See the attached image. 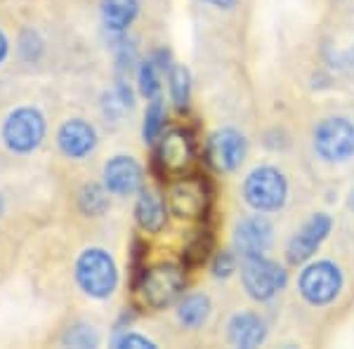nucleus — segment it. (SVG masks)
<instances>
[{"label": "nucleus", "mask_w": 354, "mask_h": 349, "mask_svg": "<svg viewBox=\"0 0 354 349\" xmlns=\"http://www.w3.org/2000/svg\"><path fill=\"white\" fill-rule=\"evenodd\" d=\"M187 288V272L175 262H161L137 274L135 293L142 307L161 312L175 305Z\"/></svg>", "instance_id": "1"}, {"label": "nucleus", "mask_w": 354, "mask_h": 349, "mask_svg": "<svg viewBox=\"0 0 354 349\" xmlns=\"http://www.w3.org/2000/svg\"><path fill=\"white\" fill-rule=\"evenodd\" d=\"M76 283L93 300H106L118 288V267L104 248H88L76 260Z\"/></svg>", "instance_id": "2"}, {"label": "nucleus", "mask_w": 354, "mask_h": 349, "mask_svg": "<svg viewBox=\"0 0 354 349\" xmlns=\"http://www.w3.org/2000/svg\"><path fill=\"white\" fill-rule=\"evenodd\" d=\"M288 180L274 165H258L243 180V201L255 213H277L288 201Z\"/></svg>", "instance_id": "3"}, {"label": "nucleus", "mask_w": 354, "mask_h": 349, "mask_svg": "<svg viewBox=\"0 0 354 349\" xmlns=\"http://www.w3.org/2000/svg\"><path fill=\"white\" fill-rule=\"evenodd\" d=\"M241 283L250 300L270 302L288 283V272L265 255L241 257Z\"/></svg>", "instance_id": "4"}, {"label": "nucleus", "mask_w": 354, "mask_h": 349, "mask_svg": "<svg viewBox=\"0 0 354 349\" xmlns=\"http://www.w3.org/2000/svg\"><path fill=\"white\" fill-rule=\"evenodd\" d=\"M45 133H48V123L43 113L33 106H19L8 113L0 137L12 153H31L43 144Z\"/></svg>", "instance_id": "5"}, {"label": "nucleus", "mask_w": 354, "mask_h": 349, "mask_svg": "<svg viewBox=\"0 0 354 349\" xmlns=\"http://www.w3.org/2000/svg\"><path fill=\"white\" fill-rule=\"evenodd\" d=\"M345 276L342 269L330 260L310 262L298 276V290L302 300L310 302L312 307H326L340 295Z\"/></svg>", "instance_id": "6"}, {"label": "nucleus", "mask_w": 354, "mask_h": 349, "mask_svg": "<svg viewBox=\"0 0 354 349\" xmlns=\"http://www.w3.org/2000/svg\"><path fill=\"white\" fill-rule=\"evenodd\" d=\"M314 151L326 163H347L354 156V123L345 116H328L314 128Z\"/></svg>", "instance_id": "7"}, {"label": "nucleus", "mask_w": 354, "mask_h": 349, "mask_svg": "<svg viewBox=\"0 0 354 349\" xmlns=\"http://www.w3.org/2000/svg\"><path fill=\"white\" fill-rule=\"evenodd\" d=\"M168 208L180 220H201L210 208V187L201 177H182L168 187Z\"/></svg>", "instance_id": "8"}, {"label": "nucleus", "mask_w": 354, "mask_h": 349, "mask_svg": "<svg viewBox=\"0 0 354 349\" xmlns=\"http://www.w3.org/2000/svg\"><path fill=\"white\" fill-rule=\"evenodd\" d=\"M194 153H196V147H194L192 133L189 130L175 128L158 137L153 163H156V170L161 175L177 177L192 165Z\"/></svg>", "instance_id": "9"}, {"label": "nucleus", "mask_w": 354, "mask_h": 349, "mask_svg": "<svg viewBox=\"0 0 354 349\" xmlns=\"http://www.w3.org/2000/svg\"><path fill=\"white\" fill-rule=\"evenodd\" d=\"M330 229H333V217L328 213H314L312 217H307V220L302 222V227L286 243L288 265L298 267V265L310 262L312 257L317 255V250L324 245V241L328 238Z\"/></svg>", "instance_id": "10"}, {"label": "nucleus", "mask_w": 354, "mask_h": 349, "mask_svg": "<svg viewBox=\"0 0 354 349\" xmlns=\"http://www.w3.org/2000/svg\"><path fill=\"white\" fill-rule=\"evenodd\" d=\"M248 153V140L234 128H220L205 142V161L218 173H234L241 168Z\"/></svg>", "instance_id": "11"}, {"label": "nucleus", "mask_w": 354, "mask_h": 349, "mask_svg": "<svg viewBox=\"0 0 354 349\" xmlns=\"http://www.w3.org/2000/svg\"><path fill=\"white\" fill-rule=\"evenodd\" d=\"M274 243V225L265 213L248 215L234 227V248L241 257L265 255Z\"/></svg>", "instance_id": "12"}, {"label": "nucleus", "mask_w": 354, "mask_h": 349, "mask_svg": "<svg viewBox=\"0 0 354 349\" xmlns=\"http://www.w3.org/2000/svg\"><path fill=\"white\" fill-rule=\"evenodd\" d=\"M145 185V173L142 165L133 156L118 153L106 161L104 165V187L113 196H133Z\"/></svg>", "instance_id": "13"}, {"label": "nucleus", "mask_w": 354, "mask_h": 349, "mask_svg": "<svg viewBox=\"0 0 354 349\" xmlns=\"http://www.w3.org/2000/svg\"><path fill=\"white\" fill-rule=\"evenodd\" d=\"M57 144L68 158H85L97 147V130L83 118H71L57 133Z\"/></svg>", "instance_id": "14"}, {"label": "nucleus", "mask_w": 354, "mask_h": 349, "mask_svg": "<svg viewBox=\"0 0 354 349\" xmlns=\"http://www.w3.org/2000/svg\"><path fill=\"white\" fill-rule=\"evenodd\" d=\"M227 337L234 347H260L267 340V323L255 312H239L227 323Z\"/></svg>", "instance_id": "15"}, {"label": "nucleus", "mask_w": 354, "mask_h": 349, "mask_svg": "<svg viewBox=\"0 0 354 349\" xmlns=\"http://www.w3.org/2000/svg\"><path fill=\"white\" fill-rule=\"evenodd\" d=\"M135 222L142 232L147 234H161L165 222H168V210H165L163 196H158L153 189L142 187L137 191V203H135Z\"/></svg>", "instance_id": "16"}, {"label": "nucleus", "mask_w": 354, "mask_h": 349, "mask_svg": "<svg viewBox=\"0 0 354 349\" xmlns=\"http://www.w3.org/2000/svg\"><path fill=\"white\" fill-rule=\"evenodd\" d=\"M168 68H170V53L168 50H156L149 59L140 62L137 66V90H140L142 97L147 100H153L161 93V78L163 73L168 76Z\"/></svg>", "instance_id": "17"}, {"label": "nucleus", "mask_w": 354, "mask_h": 349, "mask_svg": "<svg viewBox=\"0 0 354 349\" xmlns=\"http://www.w3.org/2000/svg\"><path fill=\"white\" fill-rule=\"evenodd\" d=\"M140 15V0H102L100 17L102 24L113 36H121Z\"/></svg>", "instance_id": "18"}, {"label": "nucleus", "mask_w": 354, "mask_h": 349, "mask_svg": "<svg viewBox=\"0 0 354 349\" xmlns=\"http://www.w3.org/2000/svg\"><path fill=\"white\" fill-rule=\"evenodd\" d=\"M210 297L203 293H192L185 295L180 302H177V321H180L185 328H201V326L208 321L210 317Z\"/></svg>", "instance_id": "19"}, {"label": "nucleus", "mask_w": 354, "mask_h": 349, "mask_svg": "<svg viewBox=\"0 0 354 349\" xmlns=\"http://www.w3.org/2000/svg\"><path fill=\"white\" fill-rule=\"evenodd\" d=\"M168 90H170V100H173L175 109L185 111L189 106L192 100V76L189 68L182 64H170L168 68Z\"/></svg>", "instance_id": "20"}, {"label": "nucleus", "mask_w": 354, "mask_h": 349, "mask_svg": "<svg viewBox=\"0 0 354 349\" xmlns=\"http://www.w3.org/2000/svg\"><path fill=\"white\" fill-rule=\"evenodd\" d=\"M78 208H81L83 215L90 217H102L109 210V189L102 187V185H85L78 194Z\"/></svg>", "instance_id": "21"}, {"label": "nucleus", "mask_w": 354, "mask_h": 349, "mask_svg": "<svg viewBox=\"0 0 354 349\" xmlns=\"http://www.w3.org/2000/svg\"><path fill=\"white\" fill-rule=\"evenodd\" d=\"M165 102L161 97H153L149 100V106H147V113H145V123H142V137H145L147 144H153L158 142V137L163 135V128H165Z\"/></svg>", "instance_id": "22"}, {"label": "nucleus", "mask_w": 354, "mask_h": 349, "mask_svg": "<svg viewBox=\"0 0 354 349\" xmlns=\"http://www.w3.org/2000/svg\"><path fill=\"white\" fill-rule=\"evenodd\" d=\"M137 64V45L135 41H123L116 48V81L130 83V76Z\"/></svg>", "instance_id": "23"}, {"label": "nucleus", "mask_w": 354, "mask_h": 349, "mask_svg": "<svg viewBox=\"0 0 354 349\" xmlns=\"http://www.w3.org/2000/svg\"><path fill=\"white\" fill-rule=\"evenodd\" d=\"M210 250H213V236L208 232H198L185 248V267L203 265L210 257Z\"/></svg>", "instance_id": "24"}, {"label": "nucleus", "mask_w": 354, "mask_h": 349, "mask_svg": "<svg viewBox=\"0 0 354 349\" xmlns=\"http://www.w3.org/2000/svg\"><path fill=\"white\" fill-rule=\"evenodd\" d=\"M62 345L64 347H78V349H93L100 345V337L88 323L68 326V330L62 335Z\"/></svg>", "instance_id": "25"}, {"label": "nucleus", "mask_w": 354, "mask_h": 349, "mask_svg": "<svg viewBox=\"0 0 354 349\" xmlns=\"http://www.w3.org/2000/svg\"><path fill=\"white\" fill-rule=\"evenodd\" d=\"M210 272H213L215 279H230L236 272V255L232 250H220L210 262Z\"/></svg>", "instance_id": "26"}, {"label": "nucleus", "mask_w": 354, "mask_h": 349, "mask_svg": "<svg viewBox=\"0 0 354 349\" xmlns=\"http://www.w3.org/2000/svg\"><path fill=\"white\" fill-rule=\"evenodd\" d=\"M113 347L116 349H156V342L140 333H121L113 337Z\"/></svg>", "instance_id": "27"}, {"label": "nucleus", "mask_w": 354, "mask_h": 349, "mask_svg": "<svg viewBox=\"0 0 354 349\" xmlns=\"http://www.w3.org/2000/svg\"><path fill=\"white\" fill-rule=\"evenodd\" d=\"M19 50L26 62H33L43 53V41L33 31H24V36H21V41H19Z\"/></svg>", "instance_id": "28"}, {"label": "nucleus", "mask_w": 354, "mask_h": 349, "mask_svg": "<svg viewBox=\"0 0 354 349\" xmlns=\"http://www.w3.org/2000/svg\"><path fill=\"white\" fill-rule=\"evenodd\" d=\"M201 3L210 5V8H218V10H232V8H236L239 0H201Z\"/></svg>", "instance_id": "29"}, {"label": "nucleus", "mask_w": 354, "mask_h": 349, "mask_svg": "<svg viewBox=\"0 0 354 349\" xmlns=\"http://www.w3.org/2000/svg\"><path fill=\"white\" fill-rule=\"evenodd\" d=\"M8 55H10V41H8V36L3 33V28H0V64L8 59Z\"/></svg>", "instance_id": "30"}, {"label": "nucleus", "mask_w": 354, "mask_h": 349, "mask_svg": "<svg viewBox=\"0 0 354 349\" xmlns=\"http://www.w3.org/2000/svg\"><path fill=\"white\" fill-rule=\"evenodd\" d=\"M3 210H5V201H3V194H0V215H3Z\"/></svg>", "instance_id": "31"}, {"label": "nucleus", "mask_w": 354, "mask_h": 349, "mask_svg": "<svg viewBox=\"0 0 354 349\" xmlns=\"http://www.w3.org/2000/svg\"><path fill=\"white\" fill-rule=\"evenodd\" d=\"M350 196H352V198H350V208H352V210H354V191H352V194H350Z\"/></svg>", "instance_id": "32"}]
</instances>
